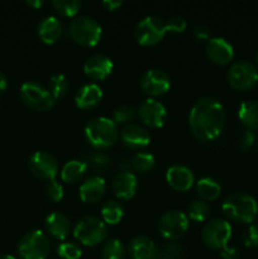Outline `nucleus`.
<instances>
[{
    "label": "nucleus",
    "mask_w": 258,
    "mask_h": 259,
    "mask_svg": "<svg viewBox=\"0 0 258 259\" xmlns=\"http://www.w3.org/2000/svg\"><path fill=\"white\" fill-rule=\"evenodd\" d=\"M225 109L218 99L204 96L195 101L189 114V126L200 141H214L225 126Z\"/></svg>",
    "instance_id": "f257e3e1"
},
{
    "label": "nucleus",
    "mask_w": 258,
    "mask_h": 259,
    "mask_svg": "<svg viewBox=\"0 0 258 259\" xmlns=\"http://www.w3.org/2000/svg\"><path fill=\"white\" fill-rule=\"evenodd\" d=\"M85 139L96 149H106L118 141V126L113 119L106 116H96L90 119L83 128Z\"/></svg>",
    "instance_id": "f03ea898"
},
{
    "label": "nucleus",
    "mask_w": 258,
    "mask_h": 259,
    "mask_svg": "<svg viewBox=\"0 0 258 259\" xmlns=\"http://www.w3.org/2000/svg\"><path fill=\"white\" fill-rule=\"evenodd\" d=\"M222 210L229 220L239 224H252L258 214L255 199L244 192H237L224 200Z\"/></svg>",
    "instance_id": "7ed1b4c3"
},
{
    "label": "nucleus",
    "mask_w": 258,
    "mask_h": 259,
    "mask_svg": "<svg viewBox=\"0 0 258 259\" xmlns=\"http://www.w3.org/2000/svg\"><path fill=\"white\" fill-rule=\"evenodd\" d=\"M70 35L82 47H94L100 42L103 28L93 17L77 15L70 23Z\"/></svg>",
    "instance_id": "20e7f679"
},
{
    "label": "nucleus",
    "mask_w": 258,
    "mask_h": 259,
    "mask_svg": "<svg viewBox=\"0 0 258 259\" xmlns=\"http://www.w3.org/2000/svg\"><path fill=\"white\" fill-rule=\"evenodd\" d=\"M108 227L96 217H83L76 223L73 228V237L86 247H95L105 240Z\"/></svg>",
    "instance_id": "39448f33"
},
{
    "label": "nucleus",
    "mask_w": 258,
    "mask_h": 259,
    "mask_svg": "<svg viewBox=\"0 0 258 259\" xmlns=\"http://www.w3.org/2000/svg\"><path fill=\"white\" fill-rule=\"evenodd\" d=\"M19 96L28 108L35 111H48L56 105V100L47 88L37 81H25L20 85Z\"/></svg>",
    "instance_id": "423d86ee"
},
{
    "label": "nucleus",
    "mask_w": 258,
    "mask_h": 259,
    "mask_svg": "<svg viewBox=\"0 0 258 259\" xmlns=\"http://www.w3.org/2000/svg\"><path fill=\"white\" fill-rule=\"evenodd\" d=\"M17 249L22 259H46L50 254L51 243L42 230H30L20 238Z\"/></svg>",
    "instance_id": "0eeeda50"
},
{
    "label": "nucleus",
    "mask_w": 258,
    "mask_h": 259,
    "mask_svg": "<svg viewBox=\"0 0 258 259\" xmlns=\"http://www.w3.org/2000/svg\"><path fill=\"white\" fill-rule=\"evenodd\" d=\"M227 81L234 90H249L258 83V67L250 61H235L228 70Z\"/></svg>",
    "instance_id": "6e6552de"
},
{
    "label": "nucleus",
    "mask_w": 258,
    "mask_h": 259,
    "mask_svg": "<svg viewBox=\"0 0 258 259\" xmlns=\"http://www.w3.org/2000/svg\"><path fill=\"white\" fill-rule=\"evenodd\" d=\"M166 33V22L156 15H148L139 20L134 28V39L138 45L149 47L161 42Z\"/></svg>",
    "instance_id": "1a4fd4ad"
},
{
    "label": "nucleus",
    "mask_w": 258,
    "mask_h": 259,
    "mask_svg": "<svg viewBox=\"0 0 258 259\" xmlns=\"http://www.w3.org/2000/svg\"><path fill=\"white\" fill-rule=\"evenodd\" d=\"M232 232V225L228 220L215 218L204 225L201 230V239L210 249L222 250L229 243Z\"/></svg>",
    "instance_id": "9d476101"
},
{
    "label": "nucleus",
    "mask_w": 258,
    "mask_h": 259,
    "mask_svg": "<svg viewBox=\"0 0 258 259\" xmlns=\"http://www.w3.org/2000/svg\"><path fill=\"white\" fill-rule=\"evenodd\" d=\"M189 218L181 210H169L163 212L158 219L159 234L168 240H176L185 235L189 229Z\"/></svg>",
    "instance_id": "9b49d317"
},
{
    "label": "nucleus",
    "mask_w": 258,
    "mask_h": 259,
    "mask_svg": "<svg viewBox=\"0 0 258 259\" xmlns=\"http://www.w3.org/2000/svg\"><path fill=\"white\" fill-rule=\"evenodd\" d=\"M28 168L33 176L45 181L56 180L58 174V162L55 156L45 151H37L28 159Z\"/></svg>",
    "instance_id": "f8f14e48"
},
{
    "label": "nucleus",
    "mask_w": 258,
    "mask_h": 259,
    "mask_svg": "<svg viewBox=\"0 0 258 259\" xmlns=\"http://www.w3.org/2000/svg\"><path fill=\"white\" fill-rule=\"evenodd\" d=\"M137 114H138V118L143 124V126L151 129L161 128L167 118L166 106L159 100L152 98L142 101L138 110H137Z\"/></svg>",
    "instance_id": "ddd939ff"
},
{
    "label": "nucleus",
    "mask_w": 258,
    "mask_h": 259,
    "mask_svg": "<svg viewBox=\"0 0 258 259\" xmlns=\"http://www.w3.org/2000/svg\"><path fill=\"white\" fill-rule=\"evenodd\" d=\"M141 89L144 94L154 99L166 94L171 88V77L167 72L159 68H151L141 77Z\"/></svg>",
    "instance_id": "4468645a"
},
{
    "label": "nucleus",
    "mask_w": 258,
    "mask_h": 259,
    "mask_svg": "<svg viewBox=\"0 0 258 259\" xmlns=\"http://www.w3.org/2000/svg\"><path fill=\"white\" fill-rule=\"evenodd\" d=\"M114 63L111 58L108 56L101 55V53H95L90 56L83 63V72L89 78L94 81L105 80L113 72Z\"/></svg>",
    "instance_id": "2eb2a0df"
},
{
    "label": "nucleus",
    "mask_w": 258,
    "mask_h": 259,
    "mask_svg": "<svg viewBox=\"0 0 258 259\" xmlns=\"http://www.w3.org/2000/svg\"><path fill=\"white\" fill-rule=\"evenodd\" d=\"M205 53L215 65H227L234 57V48L225 38L212 37L206 42Z\"/></svg>",
    "instance_id": "dca6fc26"
},
{
    "label": "nucleus",
    "mask_w": 258,
    "mask_h": 259,
    "mask_svg": "<svg viewBox=\"0 0 258 259\" xmlns=\"http://www.w3.org/2000/svg\"><path fill=\"white\" fill-rule=\"evenodd\" d=\"M120 141L131 149H142L151 143V134L146 126L136 123H129L120 131Z\"/></svg>",
    "instance_id": "f3484780"
},
{
    "label": "nucleus",
    "mask_w": 258,
    "mask_h": 259,
    "mask_svg": "<svg viewBox=\"0 0 258 259\" xmlns=\"http://www.w3.org/2000/svg\"><path fill=\"white\" fill-rule=\"evenodd\" d=\"M166 181L176 191L186 192L195 184V176L187 166L174 164L166 171Z\"/></svg>",
    "instance_id": "a211bd4d"
},
{
    "label": "nucleus",
    "mask_w": 258,
    "mask_h": 259,
    "mask_svg": "<svg viewBox=\"0 0 258 259\" xmlns=\"http://www.w3.org/2000/svg\"><path fill=\"white\" fill-rule=\"evenodd\" d=\"M103 100V89L95 82L81 86L75 94V104L81 110H91Z\"/></svg>",
    "instance_id": "6ab92c4d"
},
{
    "label": "nucleus",
    "mask_w": 258,
    "mask_h": 259,
    "mask_svg": "<svg viewBox=\"0 0 258 259\" xmlns=\"http://www.w3.org/2000/svg\"><path fill=\"white\" fill-rule=\"evenodd\" d=\"M106 192V182L101 176H90L78 187L80 199L85 204H95Z\"/></svg>",
    "instance_id": "aec40b11"
},
{
    "label": "nucleus",
    "mask_w": 258,
    "mask_h": 259,
    "mask_svg": "<svg viewBox=\"0 0 258 259\" xmlns=\"http://www.w3.org/2000/svg\"><path fill=\"white\" fill-rule=\"evenodd\" d=\"M128 254L131 259H158V249L147 235H136L129 242Z\"/></svg>",
    "instance_id": "412c9836"
},
{
    "label": "nucleus",
    "mask_w": 258,
    "mask_h": 259,
    "mask_svg": "<svg viewBox=\"0 0 258 259\" xmlns=\"http://www.w3.org/2000/svg\"><path fill=\"white\" fill-rule=\"evenodd\" d=\"M113 192L118 199L129 200L136 195L138 187V180L132 172H120L113 180Z\"/></svg>",
    "instance_id": "4be33fe9"
},
{
    "label": "nucleus",
    "mask_w": 258,
    "mask_h": 259,
    "mask_svg": "<svg viewBox=\"0 0 258 259\" xmlns=\"http://www.w3.org/2000/svg\"><path fill=\"white\" fill-rule=\"evenodd\" d=\"M46 229L55 239L63 240L71 232V222L67 215L60 211H53L46 218Z\"/></svg>",
    "instance_id": "5701e85b"
},
{
    "label": "nucleus",
    "mask_w": 258,
    "mask_h": 259,
    "mask_svg": "<svg viewBox=\"0 0 258 259\" xmlns=\"http://www.w3.org/2000/svg\"><path fill=\"white\" fill-rule=\"evenodd\" d=\"M37 34L39 39L46 45H53L57 42L62 34V24L58 18L53 15L45 17L37 25Z\"/></svg>",
    "instance_id": "b1692460"
},
{
    "label": "nucleus",
    "mask_w": 258,
    "mask_h": 259,
    "mask_svg": "<svg viewBox=\"0 0 258 259\" xmlns=\"http://www.w3.org/2000/svg\"><path fill=\"white\" fill-rule=\"evenodd\" d=\"M238 118L248 131H258V100H247L240 104Z\"/></svg>",
    "instance_id": "393cba45"
},
{
    "label": "nucleus",
    "mask_w": 258,
    "mask_h": 259,
    "mask_svg": "<svg viewBox=\"0 0 258 259\" xmlns=\"http://www.w3.org/2000/svg\"><path fill=\"white\" fill-rule=\"evenodd\" d=\"M86 169H88V166L82 161L72 159V161L66 162L61 168V180L66 184H77L85 176Z\"/></svg>",
    "instance_id": "a878e982"
},
{
    "label": "nucleus",
    "mask_w": 258,
    "mask_h": 259,
    "mask_svg": "<svg viewBox=\"0 0 258 259\" xmlns=\"http://www.w3.org/2000/svg\"><path fill=\"white\" fill-rule=\"evenodd\" d=\"M222 187L211 177H202L196 182V194L202 201H214L220 196Z\"/></svg>",
    "instance_id": "bb28decb"
},
{
    "label": "nucleus",
    "mask_w": 258,
    "mask_h": 259,
    "mask_svg": "<svg viewBox=\"0 0 258 259\" xmlns=\"http://www.w3.org/2000/svg\"><path fill=\"white\" fill-rule=\"evenodd\" d=\"M124 215V209L120 202L115 200L105 201L101 206V220L106 225H116L121 222Z\"/></svg>",
    "instance_id": "cd10ccee"
},
{
    "label": "nucleus",
    "mask_w": 258,
    "mask_h": 259,
    "mask_svg": "<svg viewBox=\"0 0 258 259\" xmlns=\"http://www.w3.org/2000/svg\"><path fill=\"white\" fill-rule=\"evenodd\" d=\"M125 248L119 239L111 238L104 243L101 249V259H125Z\"/></svg>",
    "instance_id": "c85d7f7f"
},
{
    "label": "nucleus",
    "mask_w": 258,
    "mask_h": 259,
    "mask_svg": "<svg viewBox=\"0 0 258 259\" xmlns=\"http://www.w3.org/2000/svg\"><path fill=\"white\" fill-rule=\"evenodd\" d=\"M68 88H70L68 80L62 73H56V75H52L50 77V81H48V90L52 94L55 100L62 99L67 94Z\"/></svg>",
    "instance_id": "c756f323"
},
{
    "label": "nucleus",
    "mask_w": 258,
    "mask_h": 259,
    "mask_svg": "<svg viewBox=\"0 0 258 259\" xmlns=\"http://www.w3.org/2000/svg\"><path fill=\"white\" fill-rule=\"evenodd\" d=\"M210 214V206L202 200H194L187 207V218L195 223H202Z\"/></svg>",
    "instance_id": "7c9ffc66"
},
{
    "label": "nucleus",
    "mask_w": 258,
    "mask_h": 259,
    "mask_svg": "<svg viewBox=\"0 0 258 259\" xmlns=\"http://www.w3.org/2000/svg\"><path fill=\"white\" fill-rule=\"evenodd\" d=\"M52 5L56 12H58L63 17L70 18L77 17V13L81 9L80 0H53Z\"/></svg>",
    "instance_id": "2f4dec72"
},
{
    "label": "nucleus",
    "mask_w": 258,
    "mask_h": 259,
    "mask_svg": "<svg viewBox=\"0 0 258 259\" xmlns=\"http://www.w3.org/2000/svg\"><path fill=\"white\" fill-rule=\"evenodd\" d=\"M156 163V158L149 152H138L132 158V166L137 172L151 171Z\"/></svg>",
    "instance_id": "473e14b6"
},
{
    "label": "nucleus",
    "mask_w": 258,
    "mask_h": 259,
    "mask_svg": "<svg viewBox=\"0 0 258 259\" xmlns=\"http://www.w3.org/2000/svg\"><path fill=\"white\" fill-rule=\"evenodd\" d=\"M57 254L62 259H80L82 250L76 243L63 242L57 247Z\"/></svg>",
    "instance_id": "72a5a7b5"
},
{
    "label": "nucleus",
    "mask_w": 258,
    "mask_h": 259,
    "mask_svg": "<svg viewBox=\"0 0 258 259\" xmlns=\"http://www.w3.org/2000/svg\"><path fill=\"white\" fill-rule=\"evenodd\" d=\"M45 194L51 201L58 202L63 199L65 195V189H63L62 184L58 182L57 180H51L46 184L45 186Z\"/></svg>",
    "instance_id": "f704fd0d"
},
{
    "label": "nucleus",
    "mask_w": 258,
    "mask_h": 259,
    "mask_svg": "<svg viewBox=\"0 0 258 259\" xmlns=\"http://www.w3.org/2000/svg\"><path fill=\"white\" fill-rule=\"evenodd\" d=\"M136 109L131 105H121L116 108L113 113V120L115 124L128 123L136 116Z\"/></svg>",
    "instance_id": "c9c22d12"
},
{
    "label": "nucleus",
    "mask_w": 258,
    "mask_h": 259,
    "mask_svg": "<svg viewBox=\"0 0 258 259\" xmlns=\"http://www.w3.org/2000/svg\"><path fill=\"white\" fill-rule=\"evenodd\" d=\"M242 242L247 248L258 247V224H249L243 230Z\"/></svg>",
    "instance_id": "e433bc0d"
},
{
    "label": "nucleus",
    "mask_w": 258,
    "mask_h": 259,
    "mask_svg": "<svg viewBox=\"0 0 258 259\" xmlns=\"http://www.w3.org/2000/svg\"><path fill=\"white\" fill-rule=\"evenodd\" d=\"M182 248L176 243H167L158 250V259H181Z\"/></svg>",
    "instance_id": "4c0bfd02"
},
{
    "label": "nucleus",
    "mask_w": 258,
    "mask_h": 259,
    "mask_svg": "<svg viewBox=\"0 0 258 259\" xmlns=\"http://www.w3.org/2000/svg\"><path fill=\"white\" fill-rule=\"evenodd\" d=\"M187 27L186 19L180 15H174V17L168 18V20L166 22V28L167 32L171 33H182Z\"/></svg>",
    "instance_id": "58836bf2"
},
{
    "label": "nucleus",
    "mask_w": 258,
    "mask_h": 259,
    "mask_svg": "<svg viewBox=\"0 0 258 259\" xmlns=\"http://www.w3.org/2000/svg\"><path fill=\"white\" fill-rule=\"evenodd\" d=\"M254 142H255L254 134H253L252 131H248L247 129V131H244L242 134H240L239 141H238V146H239V148L242 149V151H248V149L254 144Z\"/></svg>",
    "instance_id": "ea45409f"
},
{
    "label": "nucleus",
    "mask_w": 258,
    "mask_h": 259,
    "mask_svg": "<svg viewBox=\"0 0 258 259\" xmlns=\"http://www.w3.org/2000/svg\"><path fill=\"white\" fill-rule=\"evenodd\" d=\"M194 37L197 40H209L210 39V29L206 25H197L194 29Z\"/></svg>",
    "instance_id": "a19ab883"
},
{
    "label": "nucleus",
    "mask_w": 258,
    "mask_h": 259,
    "mask_svg": "<svg viewBox=\"0 0 258 259\" xmlns=\"http://www.w3.org/2000/svg\"><path fill=\"white\" fill-rule=\"evenodd\" d=\"M220 258L222 259H239V252L233 247H225L220 250Z\"/></svg>",
    "instance_id": "79ce46f5"
},
{
    "label": "nucleus",
    "mask_w": 258,
    "mask_h": 259,
    "mask_svg": "<svg viewBox=\"0 0 258 259\" xmlns=\"http://www.w3.org/2000/svg\"><path fill=\"white\" fill-rule=\"evenodd\" d=\"M121 4H123V2H120V0H104L103 2L104 8L109 12H114L118 8H120Z\"/></svg>",
    "instance_id": "37998d69"
},
{
    "label": "nucleus",
    "mask_w": 258,
    "mask_h": 259,
    "mask_svg": "<svg viewBox=\"0 0 258 259\" xmlns=\"http://www.w3.org/2000/svg\"><path fill=\"white\" fill-rule=\"evenodd\" d=\"M7 88H8V80H7V77H5L4 73L0 71V96L5 93Z\"/></svg>",
    "instance_id": "c03bdc74"
},
{
    "label": "nucleus",
    "mask_w": 258,
    "mask_h": 259,
    "mask_svg": "<svg viewBox=\"0 0 258 259\" xmlns=\"http://www.w3.org/2000/svg\"><path fill=\"white\" fill-rule=\"evenodd\" d=\"M25 4H27L28 7H32L34 8V9H38V8H40L43 5V2L42 0H27Z\"/></svg>",
    "instance_id": "a18cd8bd"
},
{
    "label": "nucleus",
    "mask_w": 258,
    "mask_h": 259,
    "mask_svg": "<svg viewBox=\"0 0 258 259\" xmlns=\"http://www.w3.org/2000/svg\"><path fill=\"white\" fill-rule=\"evenodd\" d=\"M0 259H17V258L13 257V255L10 254H2L0 255Z\"/></svg>",
    "instance_id": "49530a36"
},
{
    "label": "nucleus",
    "mask_w": 258,
    "mask_h": 259,
    "mask_svg": "<svg viewBox=\"0 0 258 259\" xmlns=\"http://www.w3.org/2000/svg\"><path fill=\"white\" fill-rule=\"evenodd\" d=\"M255 66L258 67V51H257V53H255Z\"/></svg>",
    "instance_id": "de8ad7c7"
},
{
    "label": "nucleus",
    "mask_w": 258,
    "mask_h": 259,
    "mask_svg": "<svg viewBox=\"0 0 258 259\" xmlns=\"http://www.w3.org/2000/svg\"><path fill=\"white\" fill-rule=\"evenodd\" d=\"M257 146H258V137H257Z\"/></svg>",
    "instance_id": "09e8293b"
}]
</instances>
